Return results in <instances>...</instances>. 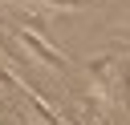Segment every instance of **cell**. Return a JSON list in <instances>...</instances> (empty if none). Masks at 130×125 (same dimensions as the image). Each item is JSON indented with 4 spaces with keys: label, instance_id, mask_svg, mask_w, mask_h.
Masks as SVG:
<instances>
[{
    "label": "cell",
    "instance_id": "cell-3",
    "mask_svg": "<svg viewBox=\"0 0 130 125\" xmlns=\"http://www.w3.org/2000/svg\"><path fill=\"white\" fill-rule=\"evenodd\" d=\"M41 4H53V8H89L93 0H41Z\"/></svg>",
    "mask_w": 130,
    "mask_h": 125
},
{
    "label": "cell",
    "instance_id": "cell-4",
    "mask_svg": "<svg viewBox=\"0 0 130 125\" xmlns=\"http://www.w3.org/2000/svg\"><path fill=\"white\" fill-rule=\"evenodd\" d=\"M16 125H32V121H28V117H16Z\"/></svg>",
    "mask_w": 130,
    "mask_h": 125
},
{
    "label": "cell",
    "instance_id": "cell-2",
    "mask_svg": "<svg viewBox=\"0 0 130 125\" xmlns=\"http://www.w3.org/2000/svg\"><path fill=\"white\" fill-rule=\"evenodd\" d=\"M110 65H114V52H102V56H89V60H85V73L102 85V81H106V73H110Z\"/></svg>",
    "mask_w": 130,
    "mask_h": 125
},
{
    "label": "cell",
    "instance_id": "cell-1",
    "mask_svg": "<svg viewBox=\"0 0 130 125\" xmlns=\"http://www.w3.org/2000/svg\"><path fill=\"white\" fill-rule=\"evenodd\" d=\"M12 32H16V40L24 44V52L37 56V60H45L49 69H65V65H69V60H65V56H61V52L41 36V32H32V28H12Z\"/></svg>",
    "mask_w": 130,
    "mask_h": 125
}]
</instances>
